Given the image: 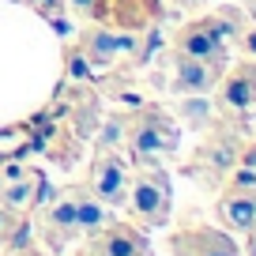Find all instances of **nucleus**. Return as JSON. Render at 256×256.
<instances>
[{
  "instance_id": "f257e3e1",
  "label": "nucleus",
  "mask_w": 256,
  "mask_h": 256,
  "mask_svg": "<svg viewBox=\"0 0 256 256\" xmlns=\"http://www.w3.org/2000/svg\"><path fill=\"white\" fill-rule=\"evenodd\" d=\"M128 144H132V154H136L144 166H154L162 154H170L177 147V128L170 124L158 110H147L144 117L136 120V128L128 132Z\"/></svg>"
},
{
  "instance_id": "f03ea898",
  "label": "nucleus",
  "mask_w": 256,
  "mask_h": 256,
  "mask_svg": "<svg viewBox=\"0 0 256 256\" xmlns=\"http://www.w3.org/2000/svg\"><path fill=\"white\" fill-rule=\"evenodd\" d=\"M132 211H136L140 218H147V222H154V226L166 218V211H170V181L158 170V162L147 166V174L136 177V184H132Z\"/></svg>"
},
{
  "instance_id": "7ed1b4c3",
  "label": "nucleus",
  "mask_w": 256,
  "mask_h": 256,
  "mask_svg": "<svg viewBox=\"0 0 256 256\" xmlns=\"http://www.w3.org/2000/svg\"><path fill=\"white\" fill-rule=\"evenodd\" d=\"M90 192L106 208H117V204L128 200V170L120 162V154H113V151L98 154L94 170H90Z\"/></svg>"
},
{
  "instance_id": "20e7f679",
  "label": "nucleus",
  "mask_w": 256,
  "mask_h": 256,
  "mask_svg": "<svg viewBox=\"0 0 256 256\" xmlns=\"http://www.w3.org/2000/svg\"><path fill=\"white\" fill-rule=\"evenodd\" d=\"M177 256H241L230 234L222 230H181L170 238Z\"/></svg>"
},
{
  "instance_id": "39448f33",
  "label": "nucleus",
  "mask_w": 256,
  "mask_h": 256,
  "mask_svg": "<svg viewBox=\"0 0 256 256\" xmlns=\"http://www.w3.org/2000/svg\"><path fill=\"white\" fill-rule=\"evenodd\" d=\"M174 53H184V56L204 60V64H215V68L226 60V46L204 26V19H200V23L181 26V34H177V42H174Z\"/></svg>"
},
{
  "instance_id": "423d86ee",
  "label": "nucleus",
  "mask_w": 256,
  "mask_h": 256,
  "mask_svg": "<svg viewBox=\"0 0 256 256\" xmlns=\"http://www.w3.org/2000/svg\"><path fill=\"white\" fill-rule=\"evenodd\" d=\"M222 106L238 117H248L256 110V68L241 64L222 80Z\"/></svg>"
},
{
  "instance_id": "0eeeda50",
  "label": "nucleus",
  "mask_w": 256,
  "mask_h": 256,
  "mask_svg": "<svg viewBox=\"0 0 256 256\" xmlns=\"http://www.w3.org/2000/svg\"><path fill=\"white\" fill-rule=\"evenodd\" d=\"M90 248L94 256H147V241L120 222H110L106 230L90 234Z\"/></svg>"
},
{
  "instance_id": "6e6552de",
  "label": "nucleus",
  "mask_w": 256,
  "mask_h": 256,
  "mask_svg": "<svg viewBox=\"0 0 256 256\" xmlns=\"http://www.w3.org/2000/svg\"><path fill=\"white\" fill-rule=\"evenodd\" d=\"M218 80L215 64H204V60H192L184 53H174V90H188V94H204L211 90Z\"/></svg>"
},
{
  "instance_id": "1a4fd4ad",
  "label": "nucleus",
  "mask_w": 256,
  "mask_h": 256,
  "mask_svg": "<svg viewBox=\"0 0 256 256\" xmlns=\"http://www.w3.org/2000/svg\"><path fill=\"white\" fill-rule=\"evenodd\" d=\"M218 218H222L230 230L252 234V230H256V192H238V188H230L222 200H218Z\"/></svg>"
},
{
  "instance_id": "9d476101",
  "label": "nucleus",
  "mask_w": 256,
  "mask_h": 256,
  "mask_svg": "<svg viewBox=\"0 0 256 256\" xmlns=\"http://www.w3.org/2000/svg\"><path fill=\"white\" fill-rule=\"evenodd\" d=\"M124 49H132V38L110 30V26H94V30L83 34V53H87L90 64H110L113 56L124 53Z\"/></svg>"
},
{
  "instance_id": "9b49d317",
  "label": "nucleus",
  "mask_w": 256,
  "mask_h": 256,
  "mask_svg": "<svg viewBox=\"0 0 256 256\" xmlns=\"http://www.w3.org/2000/svg\"><path fill=\"white\" fill-rule=\"evenodd\" d=\"M72 200H76V222H80V230L98 234V230H106V226L113 222L110 208H106L90 188H72Z\"/></svg>"
},
{
  "instance_id": "f8f14e48",
  "label": "nucleus",
  "mask_w": 256,
  "mask_h": 256,
  "mask_svg": "<svg viewBox=\"0 0 256 256\" xmlns=\"http://www.w3.org/2000/svg\"><path fill=\"white\" fill-rule=\"evenodd\" d=\"M46 226H49V234H53V241L60 245L64 238H72L76 230H80V222H76V200H72V188L64 192L60 200L53 204V208L46 211Z\"/></svg>"
},
{
  "instance_id": "ddd939ff",
  "label": "nucleus",
  "mask_w": 256,
  "mask_h": 256,
  "mask_svg": "<svg viewBox=\"0 0 256 256\" xmlns=\"http://www.w3.org/2000/svg\"><path fill=\"white\" fill-rule=\"evenodd\" d=\"M204 26H208V30L215 34L222 46L241 42V34H245V19H241L238 8H218V12H211V16L204 19Z\"/></svg>"
},
{
  "instance_id": "4468645a",
  "label": "nucleus",
  "mask_w": 256,
  "mask_h": 256,
  "mask_svg": "<svg viewBox=\"0 0 256 256\" xmlns=\"http://www.w3.org/2000/svg\"><path fill=\"white\" fill-rule=\"evenodd\" d=\"M196 158H204V166H211L215 174H226V170L238 166L241 151H238V144H234L230 136H218V140H211V144L204 147V154H196Z\"/></svg>"
},
{
  "instance_id": "2eb2a0df",
  "label": "nucleus",
  "mask_w": 256,
  "mask_h": 256,
  "mask_svg": "<svg viewBox=\"0 0 256 256\" xmlns=\"http://www.w3.org/2000/svg\"><path fill=\"white\" fill-rule=\"evenodd\" d=\"M34 188H42V174H23V177H16L12 184H4V192H0V200L8 204L12 211H23V208H30L38 196H34Z\"/></svg>"
},
{
  "instance_id": "dca6fc26",
  "label": "nucleus",
  "mask_w": 256,
  "mask_h": 256,
  "mask_svg": "<svg viewBox=\"0 0 256 256\" xmlns=\"http://www.w3.org/2000/svg\"><path fill=\"white\" fill-rule=\"evenodd\" d=\"M64 64H68V76H72V80H80V83H90V80H98V72L94 68H90V60H87V53H83V49H68V53H64Z\"/></svg>"
},
{
  "instance_id": "f3484780",
  "label": "nucleus",
  "mask_w": 256,
  "mask_h": 256,
  "mask_svg": "<svg viewBox=\"0 0 256 256\" xmlns=\"http://www.w3.org/2000/svg\"><path fill=\"white\" fill-rule=\"evenodd\" d=\"M68 4H72L76 12H83V16H90V12H94V0H68Z\"/></svg>"
},
{
  "instance_id": "a211bd4d",
  "label": "nucleus",
  "mask_w": 256,
  "mask_h": 256,
  "mask_svg": "<svg viewBox=\"0 0 256 256\" xmlns=\"http://www.w3.org/2000/svg\"><path fill=\"white\" fill-rule=\"evenodd\" d=\"M117 136H120V124L110 120V124H106V144H117Z\"/></svg>"
},
{
  "instance_id": "6ab92c4d",
  "label": "nucleus",
  "mask_w": 256,
  "mask_h": 256,
  "mask_svg": "<svg viewBox=\"0 0 256 256\" xmlns=\"http://www.w3.org/2000/svg\"><path fill=\"white\" fill-rule=\"evenodd\" d=\"M241 38H245V49H248V53H256V30H248V34H241Z\"/></svg>"
},
{
  "instance_id": "aec40b11",
  "label": "nucleus",
  "mask_w": 256,
  "mask_h": 256,
  "mask_svg": "<svg viewBox=\"0 0 256 256\" xmlns=\"http://www.w3.org/2000/svg\"><path fill=\"white\" fill-rule=\"evenodd\" d=\"M4 230H8V211L0 208V238H4Z\"/></svg>"
},
{
  "instance_id": "412c9836",
  "label": "nucleus",
  "mask_w": 256,
  "mask_h": 256,
  "mask_svg": "<svg viewBox=\"0 0 256 256\" xmlns=\"http://www.w3.org/2000/svg\"><path fill=\"white\" fill-rule=\"evenodd\" d=\"M177 4H184V8H196V4H200V0H177Z\"/></svg>"
},
{
  "instance_id": "4be33fe9",
  "label": "nucleus",
  "mask_w": 256,
  "mask_h": 256,
  "mask_svg": "<svg viewBox=\"0 0 256 256\" xmlns=\"http://www.w3.org/2000/svg\"><path fill=\"white\" fill-rule=\"evenodd\" d=\"M0 192H4V174H0Z\"/></svg>"
},
{
  "instance_id": "5701e85b",
  "label": "nucleus",
  "mask_w": 256,
  "mask_h": 256,
  "mask_svg": "<svg viewBox=\"0 0 256 256\" xmlns=\"http://www.w3.org/2000/svg\"><path fill=\"white\" fill-rule=\"evenodd\" d=\"M252 256H256V238H252Z\"/></svg>"
},
{
  "instance_id": "b1692460",
  "label": "nucleus",
  "mask_w": 256,
  "mask_h": 256,
  "mask_svg": "<svg viewBox=\"0 0 256 256\" xmlns=\"http://www.w3.org/2000/svg\"><path fill=\"white\" fill-rule=\"evenodd\" d=\"M252 8H256V0H252Z\"/></svg>"
}]
</instances>
